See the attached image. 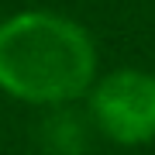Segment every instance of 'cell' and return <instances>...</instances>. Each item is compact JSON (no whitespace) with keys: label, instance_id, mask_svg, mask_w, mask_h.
<instances>
[{"label":"cell","instance_id":"6da1fadb","mask_svg":"<svg viewBox=\"0 0 155 155\" xmlns=\"http://www.w3.org/2000/svg\"><path fill=\"white\" fill-rule=\"evenodd\" d=\"M93 79V45L76 24L21 14L0 24V86L24 100H66Z\"/></svg>","mask_w":155,"mask_h":155},{"label":"cell","instance_id":"7a4b0ae2","mask_svg":"<svg viewBox=\"0 0 155 155\" xmlns=\"http://www.w3.org/2000/svg\"><path fill=\"white\" fill-rule=\"evenodd\" d=\"M93 114L121 145L155 138V79L131 69L107 76L93 93Z\"/></svg>","mask_w":155,"mask_h":155}]
</instances>
